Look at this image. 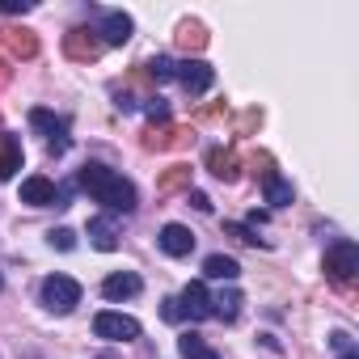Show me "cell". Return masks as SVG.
<instances>
[{
  "label": "cell",
  "instance_id": "cell-1",
  "mask_svg": "<svg viewBox=\"0 0 359 359\" xmlns=\"http://www.w3.org/2000/svg\"><path fill=\"white\" fill-rule=\"evenodd\" d=\"M76 182L102 203V208H110V212H135V187L127 182L123 173H114L110 165H102V161H89L81 173H76Z\"/></svg>",
  "mask_w": 359,
  "mask_h": 359
},
{
  "label": "cell",
  "instance_id": "cell-2",
  "mask_svg": "<svg viewBox=\"0 0 359 359\" xmlns=\"http://www.w3.org/2000/svg\"><path fill=\"white\" fill-rule=\"evenodd\" d=\"M39 296H43V304H47L51 313L68 317V313L81 304V283H76L72 275H47L43 287H39Z\"/></svg>",
  "mask_w": 359,
  "mask_h": 359
},
{
  "label": "cell",
  "instance_id": "cell-3",
  "mask_svg": "<svg viewBox=\"0 0 359 359\" xmlns=\"http://www.w3.org/2000/svg\"><path fill=\"white\" fill-rule=\"evenodd\" d=\"M93 334H97V338H106V342H135V338H140V321H135V317H127V313L106 309V313H97V317H93Z\"/></svg>",
  "mask_w": 359,
  "mask_h": 359
},
{
  "label": "cell",
  "instance_id": "cell-4",
  "mask_svg": "<svg viewBox=\"0 0 359 359\" xmlns=\"http://www.w3.org/2000/svg\"><path fill=\"white\" fill-rule=\"evenodd\" d=\"M355 271H359V245L355 241H334L325 250V275L334 283H346V279H355Z\"/></svg>",
  "mask_w": 359,
  "mask_h": 359
},
{
  "label": "cell",
  "instance_id": "cell-5",
  "mask_svg": "<svg viewBox=\"0 0 359 359\" xmlns=\"http://www.w3.org/2000/svg\"><path fill=\"white\" fill-rule=\"evenodd\" d=\"M177 81H182V89L191 93V97H199V93H208L212 85H216V72H212V64H203V60H187V64H177V72H173Z\"/></svg>",
  "mask_w": 359,
  "mask_h": 359
},
{
  "label": "cell",
  "instance_id": "cell-6",
  "mask_svg": "<svg viewBox=\"0 0 359 359\" xmlns=\"http://www.w3.org/2000/svg\"><path fill=\"white\" fill-rule=\"evenodd\" d=\"M177 304H182V317L208 321L212 317V292H208V283H187L182 296H177Z\"/></svg>",
  "mask_w": 359,
  "mask_h": 359
},
{
  "label": "cell",
  "instance_id": "cell-7",
  "mask_svg": "<svg viewBox=\"0 0 359 359\" xmlns=\"http://www.w3.org/2000/svg\"><path fill=\"white\" fill-rule=\"evenodd\" d=\"M156 241H161V250H165L169 258H187V254L195 250V233H191L187 224H165Z\"/></svg>",
  "mask_w": 359,
  "mask_h": 359
},
{
  "label": "cell",
  "instance_id": "cell-8",
  "mask_svg": "<svg viewBox=\"0 0 359 359\" xmlns=\"http://www.w3.org/2000/svg\"><path fill=\"white\" fill-rule=\"evenodd\" d=\"M55 182L51 177H43V173H34V177H26L22 182V203H30V208H55Z\"/></svg>",
  "mask_w": 359,
  "mask_h": 359
},
{
  "label": "cell",
  "instance_id": "cell-9",
  "mask_svg": "<svg viewBox=\"0 0 359 359\" xmlns=\"http://www.w3.org/2000/svg\"><path fill=\"white\" fill-rule=\"evenodd\" d=\"M131 30H135L131 18L118 13V9H110V13L102 18V30H97V34H102V47H123V43L131 39Z\"/></svg>",
  "mask_w": 359,
  "mask_h": 359
},
{
  "label": "cell",
  "instance_id": "cell-10",
  "mask_svg": "<svg viewBox=\"0 0 359 359\" xmlns=\"http://www.w3.org/2000/svg\"><path fill=\"white\" fill-rule=\"evenodd\" d=\"M140 275H131V271H114V275H106L102 279V296L106 300H131V296H140Z\"/></svg>",
  "mask_w": 359,
  "mask_h": 359
},
{
  "label": "cell",
  "instance_id": "cell-11",
  "mask_svg": "<svg viewBox=\"0 0 359 359\" xmlns=\"http://www.w3.org/2000/svg\"><path fill=\"white\" fill-rule=\"evenodd\" d=\"M18 169H22V140L0 131V182H9Z\"/></svg>",
  "mask_w": 359,
  "mask_h": 359
},
{
  "label": "cell",
  "instance_id": "cell-12",
  "mask_svg": "<svg viewBox=\"0 0 359 359\" xmlns=\"http://www.w3.org/2000/svg\"><path fill=\"white\" fill-rule=\"evenodd\" d=\"M97 30H72L68 39H64V47H68V55L72 60H97L102 55V39H93Z\"/></svg>",
  "mask_w": 359,
  "mask_h": 359
},
{
  "label": "cell",
  "instance_id": "cell-13",
  "mask_svg": "<svg viewBox=\"0 0 359 359\" xmlns=\"http://www.w3.org/2000/svg\"><path fill=\"white\" fill-rule=\"evenodd\" d=\"M30 123H34V127H39V131L51 140V152H64V144H68V140H64V123H60L51 110L34 106V110H30Z\"/></svg>",
  "mask_w": 359,
  "mask_h": 359
},
{
  "label": "cell",
  "instance_id": "cell-14",
  "mask_svg": "<svg viewBox=\"0 0 359 359\" xmlns=\"http://www.w3.org/2000/svg\"><path fill=\"white\" fill-rule=\"evenodd\" d=\"M89 241H93V250H102V254L118 250V229H114V220H110V216L89 220Z\"/></svg>",
  "mask_w": 359,
  "mask_h": 359
},
{
  "label": "cell",
  "instance_id": "cell-15",
  "mask_svg": "<svg viewBox=\"0 0 359 359\" xmlns=\"http://www.w3.org/2000/svg\"><path fill=\"white\" fill-rule=\"evenodd\" d=\"M262 191H266V203H275V208H287L292 203V182H287V177H279L275 169H266L262 173Z\"/></svg>",
  "mask_w": 359,
  "mask_h": 359
},
{
  "label": "cell",
  "instance_id": "cell-16",
  "mask_svg": "<svg viewBox=\"0 0 359 359\" xmlns=\"http://www.w3.org/2000/svg\"><path fill=\"white\" fill-rule=\"evenodd\" d=\"M203 275H208V279H224V283H233V279L241 275V266H237V258H229V254H212V258L203 262Z\"/></svg>",
  "mask_w": 359,
  "mask_h": 359
},
{
  "label": "cell",
  "instance_id": "cell-17",
  "mask_svg": "<svg viewBox=\"0 0 359 359\" xmlns=\"http://www.w3.org/2000/svg\"><path fill=\"white\" fill-rule=\"evenodd\" d=\"M237 313H241V292H237V287H229V292L212 296V317H220V321H233Z\"/></svg>",
  "mask_w": 359,
  "mask_h": 359
},
{
  "label": "cell",
  "instance_id": "cell-18",
  "mask_svg": "<svg viewBox=\"0 0 359 359\" xmlns=\"http://www.w3.org/2000/svg\"><path fill=\"white\" fill-rule=\"evenodd\" d=\"M177 351H182V359H220V355H216V351H212L199 334H191V330H187L182 338H177Z\"/></svg>",
  "mask_w": 359,
  "mask_h": 359
},
{
  "label": "cell",
  "instance_id": "cell-19",
  "mask_svg": "<svg viewBox=\"0 0 359 359\" xmlns=\"http://www.w3.org/2000/svg\"><path fill=\"white\" fill-rule=\"evenodd\" d=\"M208 165H212L216 177H224V182H233V177H237V156H233V152H220V148H216V152L208 156Z\"/></svg>",
  "mask_w": 359,
  "mask_h": 359
},
{
  "label": "cell",
  "instance_id": "cell-20",
  "mask_svg": "<svg viewBox=\"0 0 359 359\" xmlns=\"http://www.w3.org/2000/svg\"><path fill=\"white\" fill-rule=\"evenodd\" d=\"M173 72H177V64H173L169 55H156V60H148V64H144V76H152L156 85H161V81H169Z\"/></svg>",
  "mask_w": 359,
  "mask_h": 359
},
{
  "label": "cell",
  "instance_id": "cell-21",
  "mask_svg": "<svg viewBox=\"0 0 359 359\" xmlns=\"http://www.w3.org/2000/svg\"><path fill=\"white\" fill-rule=\"evenodd\" d=\"M9 47H13L18 55H34V51H39V39L26 34V30H9Z\"/></svg>",
  "mask_w": 359,
  "mask_h": 359
},
{
  "label": "cell",
  "instance_id": "cell-22",
  "mask_svg": "<svg viewBox=\"0 0 359 359\" xmlns=\"http://www.w3.org/2000/svg\"><path fill=\"white\" fill-rule=\"evenodd\" d=\"M51 245H55V250H64V254H68V250H72V245H76V233H72V229H55V233H51Z\"/></svg>",
  "mask_w": 359,
  "mask_h": 359
},
{
  "label": "cell",
  "instance_id": "cell-23",
  "mask_svg": "<svg viewBox=\"0 0 359 359\" xmlns=\"http://www.w3.org/2000/svg\"><path fill=\"white\" fill-rule=\"evenodd\" d=\"M224 233H229V237H237L241 245H258V237H254L245 224H224Z\"/></svg>",
  "mask_w": 359,
  "mask_h": 359
},
{
  "label": "cell",
  "instance_id": "cell-24",
  "mask_svg": "<svg viewBox=\"0 0 359 359\" xmlns=\"http://www.w3.org/2000/svg\"><path fill=\"white\" fill-rule=\"evenodd\" d=\"M34 5H30V0H0V13H5V18H13V13H30Z\"/></svg>",
  "mask_w": 359,
  "mask_h": 359
},
{
  "label": "cell",
  "instance_id": "cell-25",
  "mask_svg": "<svg viewBox=\"0 0 359 359\" xmlns=\"http://www.w3.org/2000/svg\"><path fill=\"white\" fill-rule=\"evenodd\" d=\"M177 39H182L187 47H203V30L199 26H182V34H177Z\"/></svg>",
  "mask_w": 359,
  "mask_h": 359
},
{
  "label": "cell",
  "instance_id": "cell-26",
  "mask_svg": "<svg viewBox=\"0 0 359 359\" xmlns=\"http://www.w3.org/2000/svg\"><path fill=\"white\" fill-rule=\"evenodd\" d=\"M161 313H165V321H182V304H177V296H169Z\"/></svg>",
  "mask_w": 359,
  "mask_h": 359
},
{
  "label": "cell",
  "instance_id": "cell-27",
  "mask_svg": "<svg viewBox=\"0 0 359 359\" xmlns=\"http://www.w3.org/2000/svg\"><path fill=\"white\" fill-rule=\"evenodd\" d=\"M148 114H152V118H169V106H165L161 97H152V102H148Z\"/></svg>",
  "mask_w": 359,
  "mask_h": 359
},
{
  "label": "cell",
  "instance_id": "cell-28",
  "mask_svg": "<svg viewBox=\"0 0 359 359\" xmlns=\"http://www.w3.org/2000/svg\"><path fill=\"white\" fill-rule=\"evenodd\" d=\"M191 203H195V208H199V212H212V199H208V195H203V191H191Z\"/></svg>",
  "mask_w": 359,
  "mask_h": 359
},
{
  "label": "cell",
  "instance_id": "cell-29",
  "mask_svg": "<svg viewBox=\"0 0 359 359\" xmlns=\"http://www.w3.org/2000/svg\"><path fill=\"white\" fill-rule=\"evenodd\" d=\"M330 342H334V346H338V351H351V334H342V330H338V334H334V338H330Z\"/></svg>",
  "mask_w": 359,
  "mask_h": 359
},
{
  "label": "cell",
  "instance_id": "cell-30",
  "mask_svg": "<svg viewBox=\"0 0 359 359\" xmlns=\"http://www.w3.org/2000/svg\"><path fill=\"white\" fill-rule=\"evenodd\" d=\"M338 359H359V355H355V351H342V355H338Z\"/></svg>",
  "mask_w": 359,
  "mask_h": 359
},
{
  "label": "cell",
  "instance_id": "cell-31",
  "mask_svg": "<svg viewBox=\"0 0 359 359\" xmlns=\"http://www.w3.org/2000/svg\"><path fill=\"white\" fill-rule=\"evenodd\" d=\"M0 287H5V279H0Z\"/></svg>",
  "mask_w": 359,
  "mask_h": 359
}]
</instances>
